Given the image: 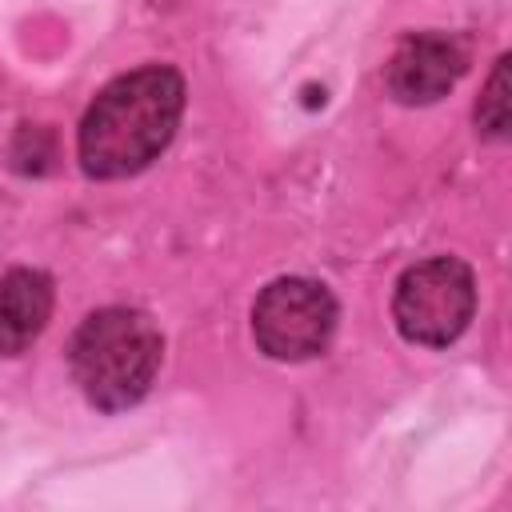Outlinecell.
I'll return each instance as SVG.
<instances>
[{
    "label": "cell",
    "instance_id": "6da1fadb",
    "mask_svg": "<svg viewBox=\"0 0 512 512\" xmlns=\"http://www.w3.org/2000/svg\"><path fill=\"white\" fill-rule=\"evenodd\" d=\"M184 112V80L176 68L152 64L116 76L84 112L80 164L88 176L116 180L148 168L176 136Z\"/></svg>",
    "mask_w": 512,
    "mask_h": 512
},
{
    "label": "cell",
    "instance_id": "7a4b0ae2",
    "mask_svg": "<svg viewBox=\"0 0 512 512\" xmlns=\"http://www.w3.org/2000/svg\"><path fill=\"white\" fill-rule=\"evenodd\" d=\"M160 356H164L160 328L136 308L92 312L76 328L72 348H68L80 392L104 412L136 404L156 380Z\"/></svg>",
    "mask_w": 512,
    "mask_h": 512
},
{
    "label": "cell",
    "instance_id": "3957f363",
    "mask_svg": "<svg viewBox=\"0 0 512 512\" xmlns=\"http://www.w3.org/2000/svg\"><path fill=\"white\" fill-rule=\"evenodd\" d=\"M472 312H476V280L472 268L456 256L420 260L396 284L392 316L404 340L412 344H428V348L452 344L468 328Z\"/></svg>",
    "mask_w": 512,
    "mask_h": 512
},
{
    "label": "cell",
    "instance_id": "277c9868",
    "mask_svg": "<svg viewBox=\"0 0 512 512\" xmlns=\"http://www.w3.org/2000/svg\"><path fill=\"white\" fill-rule=\"evenodd\" d=\"M336 328V300L304 276L272 280L252 308V336L272 360H308L324 352Z\"/></svg>",
    "mask_w": 512,
    "mask_h": 512
},
{
    "label": "cell",
    "instance_id": "5b68a950",
    "mask_svg": "<svg viewBox=\"0 0 512 512\" xmlns=\"http://www.w3.org/2000/svg\"><path fill=\"white\" fill-rule=\"evenodd\" d=\"M464 64L468 56L452 36L420 32L392 52L384 68V84L400 104H432L464 76Z\"/></svg>",
    "mask_w": 512,
    "mask_h": 512
},
{
    "label": "cell",
    "instance_id": "8992f818",
    "mask_svg": "<svg viewBox=\"0 0 512 512\" xmlns=\"http://www.w3.org/2000/svg\"><path fill=\"white\" fill-rule=\"evenodd\" d=\"M52 316V280L36 268L0 276V356H20Z\"/></svg>",
    "mask_w": 512,
    "mask_h": 512
},
{
    "label": "cell",
    "instance_id": "52a82bcc",
    "mask_svg": "<svg viewBox=\"0 0 512 512\" xmlns=\"http://www.w3.org/2000/svg\"><path fill=\"white\" fill-rule=\"evenodd\" d=\"M476 124L496 140L508 132V56H500L492 68V80L476 104Z\"/></svg>",
    "mask_w": 512,
    "mask_h": 512
}]
</instances>
